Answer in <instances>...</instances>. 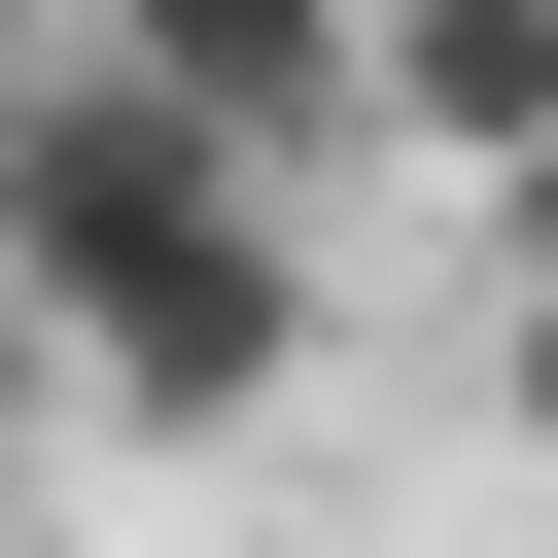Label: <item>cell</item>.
Here are the masks:
<instances>
[{
	"instance_id": "cell-1",
	"label": "cell",
	"mask_w": 558,
	"mask_h": 558,
	"mask_svg": "<svg viewBox=\"0 0 558 558\" xmlns=\"http://www.w3.org/2000/svg\"><path fill=\"white\" fill-rule=\"evenodd\" d=\"M0 314H35V384H105V418L209 453V418L314 384V174L209 140L174 70L35 35V70H0Z\"/></svg>"
},
{
	"instance_id": "cell-2",
	"label": "cell",
	"mask_w": 558,
	"mask_h": 558,
	"mask_svg": "<svg viewBox=\"0 0 558 558\" xmlns=\"http://www.w3.org/2000/svg\"><path fill=\"white\" fill-rule=\"evenodd\" d=\"M349 140L523 174V140H558V0H349Z\"/></svg>"
},
{
	"instance_id": "cell-3",
	"label": "cell",
	"mask_w": 558,
	"mask_h": 558,
	"mask_svg": "<svg viewBox=\"0 0 558 558\" xmlns=\"http://www.w3.org/2000/svg\"><path fill=\"white\" fill-rule=\"evenodd\" d=\"M35 35H105V70H174V105H209V140H279V174L349 140V0H35Z\"/></svg>"
},
{
	"instance_id": "cell-4",
	"label": "cell",
	"mask_w": 558,
	"mask_h": 558,
	"mask_svg": "<svg viewBox=\"0 0 558 558\" xmlns=\"http://www.w3.org/2000/svg\"><path fill=\"white\" fill-rule=\"evenodd\" d=\"M488 418H523V453H558V140H523V174H488Z\"/></svg>"
},
{
	"instance_id": "cell-5",
	"label": "cell",
	"mask_w": 558,
	"mask_h": 558,
	"mask_svg": "<svg viewBox=\"0 0 558 558\" xmlns=\"http://www.w3.org/2000/svg\"><path fill=\"white\" fill-rule=\"evenodd\" d=\"M0 418H35V314H0Z\"/></svg>"
},
{
	"instance_id": "cell-6",
	"label": "cell",
	"mask_w": 558,
	"mask_h": 558,
	"mask_svg": "<svg viewBox=\"0 0 558 558\" xmlns=\"http://www.w3.org/2000/svg\"><path fill=\"white\" fill-rule=\"evenodd\" d=\"M0 70H35V0H0Z\"/></svg>"
}]
</instances>
